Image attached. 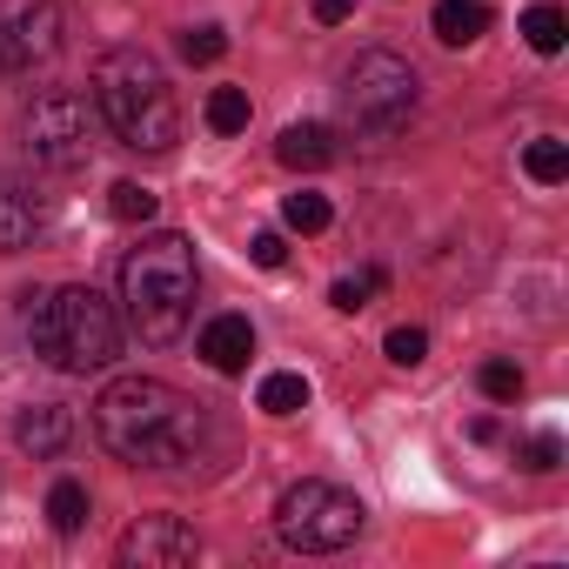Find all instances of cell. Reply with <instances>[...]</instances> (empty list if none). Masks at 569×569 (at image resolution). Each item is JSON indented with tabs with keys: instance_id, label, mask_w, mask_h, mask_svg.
I'll use <instances>...</instances> for the list:
<instances>
[{
	"instance_id": "obj_27",
	"label": "cell",
	"mask_w": 569,
	"mask_h": 569,
	"mask_svg": "<svg viewBox=\"0 0 569 569\" xmlns=\"http://www.w3.org/2000/svg\"><path fill=\"white\" fill-rule=\"evenodd\" d=\"M248 254H254V268H281V261H289V248H281V234H274V228H261V234L248 241Z\"/></svg>"
},
{
	"instance_id": "obj_1",
	"label": "cell",
	"mask_w": 569,
	"mask_h": 569,
	"mask_svg": "<svg viewBox=\"0 0 569 569\" xmlns=\"http://www.w3.org/2000/svg\"><path fill=\"white\" fill-rule=\"evenodd\" d=\"M94 436L128 469H181L208 449V409L154 376H121L94 396Z\"/></svg>"
},
{
	"instance_id": "obj_15",
	"label": "cell",
	"mask_w": 569,
	"mask_h": 569,
	"mask_svg": "<svg viewBox=\"0 0 569 569\" xmlns=\"http://www.w3.org/2000/svg\"><path fill=\"white\" fill-rule=\"evenodd\" d=\"M254 409H268V416H302V409H309V376H296V369H274V376H261V389H254Z\"/></svg>"
},
{
	"instance_id": "obj_21",
	"label": "cell",
	"mask_w": 569,
	"mask_h": 569,
	"mask_svg": "<svg viewBox=\"0 0 569 569\" xmlns=\"http://www.w3.org/2000/svg\"><path fill=\"white\" fill-rule=\"evenodd\" d=\"M208 128L214 134H241L248 128V94L241 88H214L208 94Z\"/></svg>"
},
{
	"instance_id": "obj_2",
	"label": "cell",
	"mask_w": 569,
	"mask_h": 569,
	"mask_svg": "<svg viewBox=\"0 0 569 569\" xmlns=\"http://www.w3.org/2000/svg\"><path fill=\"white\" fill-rule=\"evenodd\" d=\"M21 329L34 342V356L61 376H101L121 356V316L88 289V281H68V289H28L21 296Z\"/></svg>"
},
{
	"instance_id": "obj_18",
	"label": "cell",
	"mask_w": 569,
	"mask_h": 569,
	"mask_svg": "<svg viewBox=\"0 0 569 569\" xmlns=\"http://www.w3.org/2000/svg\"><path fill=\"white\" fill-rule=\"evenodd\" d=\"M382 281H389L382 268H362V274H342V281H336V289H329V302H336L342 316H362V309H369V302L382 296Z\"/></svg>"
},
{
	"instance_id": "obj_4",
	"label": "cell",
	"mask_w": 569,
	"mask_h": 569,
	"mask_svg": "<svg viewBox=\"0 0 569 569\" xmlns=\"http://www.w3.org/2000/svg\"><path fill=\"white\" fill-rule=\"evenodd\" d=\"M94 108L114 128V141L134 148V154H168L181 141L174 88H168V74L148 48H108L94 61Z\"/></svg>"
},
{
	"instance_id": "obj_6",
	"label": "cell",
	"mask_w": 569,
	"mask_h": 569,
	"mask_svg": "<svg viewBox=\"0 0 569 569\" xmlns=\"http://www.w3.org/2000/svg\"><path fill=\"white\" fill-rule=\"evenodd\" d=\"M362 522H369V509L349 489H336V482H296L289 496L274 502V536L289 549H302V556L349 549L362 536Z\"/></svg>"
},
{
	"instance_id": "obj_28",
	"label": "cell",
	"mask_w": 569,
	"mask_h": 569,
	"mask_svg": "<svg viewBox=\"0 0 569 569\" xmlns=\"http://www.w3.org/2000/svg\"><path fill=\"white\" fill-rule=\"evenodd\" d=\"M356 14V0H316V21L322 28H336V21H349Z\"/></svg>"
},
{
	"instance_id": "obj_5",
	"label": "cell",
	"mask_w": 569,
	"mask_h": 569,
	"mask_svg": "<svg viewBox=\"0 0 569 569\" xmlns=\"http://www.w3.org/2000/svg\"><path fill=\"white\" fill-rule=\"evenodd\" d=\"M416 68L402 61V54H389V48H369V54H356L349 68H342V88H336V101H342V121L349 128H362V134H396L409 114H416Z\"/></svg>"
},
{
	"instance_id": "obj_10",
	"label": "cell",
	"mask_w": 569,
	"mask_h": 569,
	"mask_svg": "<svg viewBox=\"0 0 569 569\" xmlns=\"http://www.w3.org/2000/svg\"><path fill=\"white\" fill-rule=\"evenodd\" d=\"M194 356H201L208 369H221V376H241L248 356H254V329H248V316H214V322L201 329Z\"/></svg>"
},
{
	"instance_id": "obj_14",
	"label": "cell",
	"mask_w": 569,
	"mask_h": 569,
	"mask_svg": "<svg viewBox=\"0 0 569 569\" xmlns=\"http://www.w3.org/2000/svg\"><path fill=\"white\" fill-rule=\"evenodd\" d=\"M429 28H436L442 48H476L489 34V8H482V0H442Z\"/></svg>"
},
{
	"instance_id": "obj_12",
	"label": "cell",
	"mask_w": 569,
	"mask_h": 569,
	"mask_svg": "<svg viewBox=\"0 0 569 569\" xmlns=\"http://www.w3.org/2000/svg\"><path fill=\"white\" fill-rule=\"evenodd\" d=\"M41 234V201L21 181H0V254H21Z\"/></svg>"
},
{
	"instance_id": "obj_17",
	"label": "cell",
	"mask_w": 569,
	"mask_h": 569,
	"mask_svg": "<svg viewBox=\"0 0 569 569\" xmlns=\"http://www.w3.org/2000/svg\"><path fill=\"white\" fill-rule=\"evenodd\" d=\"M48 522H54V536H81L88 529V489L81 482H54L48 489Z\"/></svg>"
},
{
	"instance_id": "obj_25",
	"label": "cell",
	"mask_w": 569,
	"mask_h": 569,
	"mask_svg": "<svg viewBox=\"0 0 569 569\" xmlns=\"http://www.w3.org/2000/svg\"><path fill=\"white\" fill-rule=\"evenodd\" d=\"M516 462H522L529 476H549V469L562 462V436H556V429H542V436H529V442L516 449Z\"/></svg>"
},
{
	"instance_id": "obj_7",
	"label": "cell",
	"mask_w": 569,
	"mask_h": 569,
	"mask_svg": "<svg viewBox=\"0 0 569 569\" xmlns=\"http://www.w3.org/2000/svg\"><path fill=\"white\" fill-rule=\"evenodd\" d=\"M21 148L34 168H81L94 154V108L74 94V88H41L28 108H21Z\"/></svg>"
},
{
	"instance_id": "obj_26",
	"label": "cell",
	"mask_w": 569,
	"mask_h": 569,
	"mask_svg": "<svg viewBox=\"0 0 569 569\" xmlns=\"http://www.w3.org/2000/svg\"><path fill=\"white\" fill-rule=\"evenodd\" d=\"M382 349H389V362H396V369H416V362L429 356V336H422V329H389V342H382Z\"/></svg>"
},
{
	"instance_id": "obj_29",
	"label": "cell",
	"mask_w": 569,
	"mask_h": 569,
	"mask_svg": "<svg viewBox=\"0 0 569 569\" xmlns=\"http://www.w3.org/2000/svg\"><path fill=\"white\" fill-rule=\"evenodd\" d=\"M8 74H14V68H8V54H0V81H8Z\"/></svg>"
},
{
	"instance_id": "obj_13",
	"label": "cell",
	"mask_w": 569,
	"mask_h": 569,
	"mask_svg": "<svg viewBox=\"0 0 569 569\" xmlns=\"http://www.w3.org/2000/svg\"><path fill=\"white\" fill-rule=\"evenodd\" d=\"M274 161H281V168L316 174V168H329V161H336V134H329L322 121H289V128H281V141H274Z\"/></svg>"
},
{
	"instance_id": "obj_8",
	"label": "cell",
	"mask_w": 569,
	"mask_h": 569,
	"mask_svg": "<svg viewBox=\"0 0 569 569\" xmlns=\"http://www.w3.org/2000/svg\"><path fill=\"white\" fill-rule=\"evenodd\" d=\"M0 54L14 74L61 54V8L54 0H0Z\"/></svg>"
},
{
	"instance_id": "obj_23",
	"label": "cell",
	"mask_w": 569,
	"mask_h": 569,
	"mask_svg": "<svg viewBox=\"0 0 569 569\" xmlns=\"http://www.w3.org/2000/svg\"><path fill=\"white\" fill-rule=\"evenodd\" d=\"M174 48H181V61H188V68H214V61L228 54V34H221V28H188Z\"/></svg>"
},
{
	"instance_id": "obj_3",
	"label": "cell",
	"mask_w": 569,
	"mask_h": 569,
	"mask_svg": "<svg viewBox=\"0 0 569 569\" xmlns=\"http://www.w3.org/2000/svg\"><path fill=\"white\" fill-rule=\"evenodd\" d=\"M194 248L188 234L161 228V234H141L128 254H121V302H128V329L148 342V349H168L188 336V316H194Z\"/></svg>"
},
{
	"instance_id": "obj_22",
	"label": "cell",
	"mask_w": 569,
	"mask_h": 569,
	"mask_svg": "<svg viewBox=\"0 0 569 569\" xmlns=\"http://www.w3.org/2000/svg\"><path fill=\"white\" fill-rule=\"evenodd\" d=\"M108 214L128 221V228H134V221H154V194H148L141 181H114V188H108Z\"/></svg>"
},
{
	"instance_id": "obj_24",
	"label": "cell",
	"mask_w": 569,
	"mask_h": 569,
	"mask_svg": "<svg viewBox=\"0 0 569 569\" xmlns=\"http://www.w3.org/2000/svg\"><path fill=\"white\" fill-rule=\"evenodd\" d=\"M476 382H482V396H489V402H522V389H529V382H522V369H516V362H502V356H496V362H482V376H476Z\"/></svg>"
},
{
	"instance_id": "obj_19",
	"label": "cell",
	"mask_w": 569,
	"mask_h": 569,
	"mask_svg": "<svg viewBox=\"0 0 569 569\" xmlns=\"http://www.w3.org/2000/svg\"><path fill=\"white\" fill-rule=\"evenodd\" d=\"M562 34H569V28H562V8H549V0L522 14V41H529L536 54H562Z\"/></svg>"
},
{
	"instance_id": "obj_20",
	"label": "cell",
	"mask_w": 569,
	"mask_h": 569,
	"mask_svg": "<svg viewBox=\"0 0 569 569\" xmlns=\"http://www.w3.org/2000/svg\"><path fill=\"white\" fill-rule=\"evenodd\" d=\"M281 221H289L296 234H322L329 228V194H289V201H281Z\"/></svg>"
},
{
	"instance_id": "obj_9",
	"label": "cell",
	"mask_w": 569,
	"mask_h": 569,
	"mask_svg": "<svg viewBox=\"0 0 569 569\" xmlns=\"http://www.w3.org/2000/svg\"><path fill=\"white\" fill-rule=\"evenodd\" d=\"M121 569H181L201 556V536L181 522V516H141L128 536H121Z\"/></svg>"
},
{
	"instance_id": "obj_16",
	"label": "cell",
	"mask_w": 569,
	"mask_h": 569,
	"mask_svg": "<svg viewBox=\"0 0 569 569\" xmlns=\"http://www.w3.org/2000/svg\"><path fill=\"white\" fill-rule=\"evenodd\" d=\"M522 168H529V181H536V188H562V181H569V148L542 134V141H529V148H522Z\"/></svg>"
},
{
	"instance_id": "obj_11",
	"label": "cell",
	"mask_w": 569,
	"mask_h": 569,
	"mask_svg": "<svg viewBox=\"0 0 569 569\" xmlns=\"http://www.w3.org/2000/svg\"><path fill=\"white\" fill-rule=\"evenodd\" d=\"M14 442H21L34 462H48V456H61V449L74 442V416H68L61 402H34V409L14 416Z\"/></svg>"
}]
</instances>
